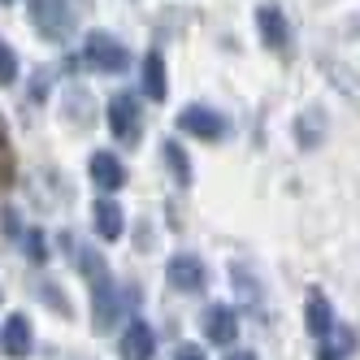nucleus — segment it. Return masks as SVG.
I'll return each mask as SVG.
<instances>
[{"label":"nucleus","mask_w":360,"mask_h":360,"mask_svg":"<svg viewBox=\"0 0 360 360\" xmlns=\"http://www.w3.org/2000/svg\"><path fill=\"white\" fill-rule=\"evenodd\" d=\"M27 9H31V27L53 44L79 31V5H70V0H27Z\"/></svg>","instance_id":"1"},{"label":"nucleus","mask_w":360,"mask_h":360,"mask_svg":"<svg viewBox=\"0 0 360 360\" xmlns=\"http://www.w3.org/2000/svg\"><path fill=\"white\" fill-rule=\"evenodd\" d=\"M83 61L100 74H126L131 70V53L109 35V31H91L87 44H83Z\"/></svg>","instance_id":"2"},{"label":"nucleus","mask_w":360,"mask_h":360,"mask_svg":"<svg viewBox=\"0 0 360 360\" xmlns=\"http://www.w3.org/2000/svg\"><path fill=\"white\" fill-rule=\"evenodd\" d=\"M109 131L117 143H139V131H143V117H139V96L131 91H117L109 100Z\"/></svg>","instance_id":"3"},{"label":"nucleus","mask_w":360,"mask_h":360,"mask_svg":"<svg viewBox=\"0 0 360 360\" xmlns=\"http://www.w3.org/2000/svg\"><path fill=\"white\" fill-rule=\"evenodd\" d=\"M178 131H183V135H195V139H204V143H221L226 131H230V122H226L217 109H209V105H191V109L178 113Z\"/></svg>","instance_id":"4"},{"label":"nucleus","mask_w":360,"mask_h":360,"mask_svg":"<svg viewBox=\"0 0 360 360\" xmlns=\"http://www.w3.org/2000/svg\"><path fill=\"white\" fill-rule=\"evenodd\" d=\"M200 330H204V339H209L213 347H230L235 334H239V313L230 304H209L204 317H200Z\"/></svg>","instance_id":"5"},{"label":"nucleus","mask_w":360,"mask_h":360,"mask_svg":"<svg viewBox=\"0 0 360 360\" xmlns=\"http://www.w3.org/2000/svg\"><path fill=\"white\" fill-rule=\"evenodd\" d=\"M165 278H169L174 291H187L191 295V291L204 287V261H200V256H191V252H178V256H169Z\"/></svg>","instance_id":"6"},{"label":"nucleus","mask_w":360,"mask_h":360,"mask_svg":"<svg viewBox=\"0 0 360 360\" xmlns=\"http://www.w3.org/2000/svg\"><path fill=\"white\" fill-rule=\"evenodd\" d=\"M256 27H261V44L269 48V53H287L291 48V27H287V18H282L278 5L256 9Z\"/></svg>","instance_id":"7"},{"label":"nucleus","mask_w":360,"mask_h":360,"mask_svg":"<svg viewBox=\"0 0 360 360\" xmlns=\"http://www.w3.org/2000/svg\"><path fill=\"white\" fill-rule=\"evenodd\" d=\"M87 174H91V183L105 191V195H113V191H122V187H126V165L113 157V152H91Z\"/></svg>","instance_id":"8"},{"label":"nucleus","mask_w":360,"mask_h":360,"mask_svg":"<svg viewBox=\"0 0 360 360\" xmlns=\"http://www.w3.org/2000/svg\"><path fill=\"white\" fill-rule=\"evenodd\" d=\"M152 352H157V334H152L148 321H131L122 330V343H117V356L122 360H152Z\"/></svg>","instance_id":"9"},{"label":"nucleus","mask_w":360,"mask_h":360,"mask_svg":"<svg viewBox=\"0 0 360 360\" xmlns=\"http://www.w3.org/2000/svg\"><path fill=\"white\" fill-rule=\"evenodd\" d=\"M31 347H35V339H31V321L22 317V313H13V317L5 321V330H0V352L13 356V360H27Z\"/></svg>","instance_id":"10"},{"label":"nucleus","mask_w":360,"mask_h":360,"mask_svg":"<svg viewBox=\"0 0 360 360\" xmlns=\"http://www.w3.org/2000/svg\"><path fill=\"white\" fill-rule=\"evenodd\" d=\"M304 326L313 339H326V334L334 330V308L326 300V291H308L304 295Z\"/></svg>","instance_id":"11"},{"label":"nucleus","mask_w":360,"mask_h":360,"mask_svg":"<svg viewBox=\"0 0 360 360\" xmlns=\"http://www.w3.org/2000/svg\"><path fill=\"white\" fill-rule=\"evenodd\" d=\"M91 226H96V235L105 239V243H113V239H122V204L117 200H109V195H100L96 204H91Z\"/></svg>","instance_id":"12"},{"label":"nucleus","mask_w":360,"mask_h":360,"mask_svg":"<svg viewBox=\"0 0 360 360\" xmlns=\"http://www.w3.org/2000/svg\"><path fill=\"white\" fill-rule=\"evenodd\" d=\"M317 343H321V347H317V360H347L352 347H356V334H352L347 326L334 321V330L326 334V339H317Z\"/></svg>","instance_id":"13"},{"label":"nucleus","mask_w":360,"mask_h":360,"mask_svg":"<svg viewBox=\"0 0 360 360\" xmlns=\"http://www.w3.org/2000/svg\"><path fill=\"white\" fill-rule=\"evenodd\" d=\"M143 96L148 100H165V57L157 48L143 53Z\"/></svg>","instance_id":"14"},{"label":"nucleus","mask_w":360,"mask_h":360,"mask_svg":"<svg viewBox=\"0 0 360 360\" xmlns=\"http://www.w3.org/2000/svg\"><path fill=\"white\" fill-rule=\"evenodd\" d=\"M13 183H18V157H13L5 122H0V187H13Z\"/></svg>","instance_id":"15"},{"label":"nucleus","mask_w":360,"mask_h":360,"mask_svg":"<svg viewBox=\"0 0 360 360\" xmlns=\"http://www.w3.org/2000/svg\"><path fill=\"white\" fill-rule=\"evenodd\" d=\"M165 161H169V169L178 178V187H191V161H187V152H183V143H178V139L165 143Z\"/></svg>","instance_id":"16"},{"label":"nucleus","mask_w":360,"mask_h":360,"mask_svg":"<svg viewBox=\"0 0 360 360\" xmlns=\"http://www.w3.org/2000/svg\"><path fill=\"white\" fill-rule=\"evenodd\" d=\"M18 83V53L0 39V87H13Z\"/></svg>","instance_id":"17"},{"label":"nucleus","mask_w":360,"mask_h":360,"mask_svg":"<svg viewBox=\"0 0 360 360\" xmlns=\"http://www.w3.org/2000/svg\"><path fill=\"white\" fill-rule=\"evenodd\" d=\"M22 243H27V256H31L35 265H44V261H48V239L39 235V230H27V239H22Z\"/></svg>","instance_id":"18"},{"label":"nucleus","mask_w":360,"mask_h":360,"mask_svg":"<svg viewBox=\"0 0 360 360\" xmlns=\"http://www.w3.org/2000/svg\"><path fill=\"white\" fill-rule=\"evenodd\" d=\"M174 360H209V356H204V347H195V343H183L174 352Z\"/></svg>","instance_id":"19"},{"label":"nucleus","mask_w":360,"mask_h":360,"mask_svg":"<svg viewBox=\"0 0 360 360\" xmlns=\"http://www.w3.org/2000/svg\"><path fill=\"white\" fill-rule=\"evenodd\" d=\"M226 360H256V352H230Z\"/></svg>","instance_id":"20"}]
</instances>
